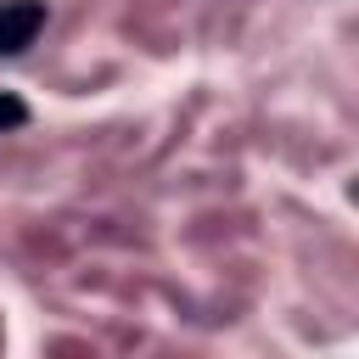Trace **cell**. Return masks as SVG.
Listing matches in <instances>:
<instances>
[{"mask_svg": "<svg viewBox=\"0 0 359 359\" xmlns=\"http://www.w3.org/2000/svg\"><path fill=\"white\" fill-rule=\"evenodd\" d=\"M22 123H28V101L11 95V90H0V135H11V129H22Z\"/></svg>", "mask_w": 359, "mask_h": 359, "instance_id": "obj_2", "label": "cell"}, {"mask_svg": "<svg viewBox=\"0 0 359 359\" xmlns=\"http://www.w3.org/2000/svg\"><path fill=\"white\" fill-rule=\"evenodd\" d=\"M45 28V0H0V56H22Z\"/></svg>", "mask_w": 359, "mask_h": 359, "instance_id": "obj_1", "label": "cell"}]
</instances>
